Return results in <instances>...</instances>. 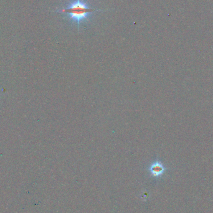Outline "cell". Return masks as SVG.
<instances>
[{
  "instance_id": "1",
  "label": "cell",
  "mask_w": 213,
  "mask_h": 213,
  "mask_svg": "<svg viewBox=\"0 0 213 213\" xmlns=\"http://www.w3.org/2000/svg\"><path fill=\"white\" fill-rule=\"evenodd\" d=\"M97 10L89 8L86 3L83 2L81 0H76L72 2L67 8L62 9L60 10V13H67L69 15V19L77 23L78 28L79 27V24L83 20L87 19L89 14Z\"/></svg>"
},
{
  "instance_id": "2",
  "label": "cell",
  "mask_w": 213,
  "mask_h": 213,
  "mask_svg": "<svg viewBox=\"0 0 213 213\" xmlns=\"http://www.w3.org/2000/svg\"><path fill=\"white\" fill-rule=\"evenodd\" d=\"M168 170L165 165L159 160L152 162L148 167V171L150 174L155 178L162 177Z\"/></svg>"
}]
</instances>
